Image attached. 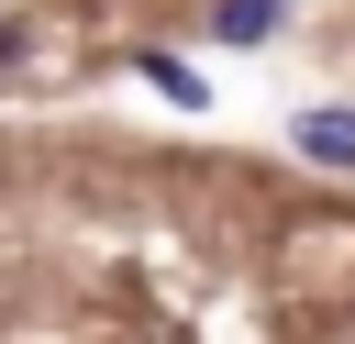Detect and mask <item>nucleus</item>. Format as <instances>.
<instances>
[{
    "mask_svg": "<svg viewBox=\"0 0 355 344\" xmlns=\"http://www.w3.org/2000/svg\"><path fill=\"white\" fill-rule=\"evenodd\" d=\"M300 155L311 166H355V111H300Z\"/></svg>",
    "mask_w": 355,
    "mask_h": 344,
    "instance_id": "1",
    "label": "nucleus"
},
{
    "mask_svg": "<svg viewBox=\"0 0 355 344\" xmlns=\"http://www.w3.org/2000/svg\"><path fill=\"white\" fill-rule=\"evenodd\" d=\"M211 22H222V44H266V33L288 22V0H222Z\"/></svg>",
    "mask_w": 355,
    "mask_h": 344,
    "instance_id": "2",
    "label": "nucleus"
},
{
    "mask_svg": "<svg viewBox=\"0 0 355 344\" xmlns=\"http://www.w3.org/2000/svg\"><path fill=\"white\" fill-rule=\"evenodd\" d=\"M0 55H22V33H0Z\"/></svg>",
    "mask_w": 355,
    "mask_h": 344,
    "instance_id": "3",
    "label": "nucleus"
}]
</instances>
